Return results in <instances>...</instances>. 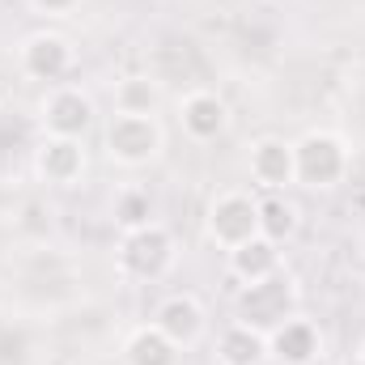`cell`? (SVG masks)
<instances>
[{
    "label": "cell",
    "mask_w": 365,
    "mask_h": 365,
    "mask_svg": "<svg viewBox=\"0 0 365 365\" xmlns=\"http://www.w3.org/2000/svg\"><path fill=\"white\" fill-rule=\"evenodd\" d=\"M162 106V90L153 77H123L115 86V110L123 115H158Z\"/></svg>",
    "instance_id": "cell-16"
},
{
    "label": "cell",
    "mask_w": 365,
    "mask_h": 365,
    "mask_svg": "<svg viewBox=\"0 0 365 365\" xmlns=\"http://www.w3.org/2000/svg\"><path fill=\"white\" fill-rule=\"evenodd\" d=\"M179 353L182 349L158 331V323H145L123 340V365H179Z\"/></svg>",
    "instance_id": "cell-13"
},
{
    "label": "cell",
    "mask_w": 365,
    "mask_h": 365,
    "mask_svg": "<svg viewBox=\"0 0 365 365\" xmlns=\"http://www.w3.org/2000/svg\"><path fill=\"white\" fill-rule=\"evenodd\" d=\"M179 123L191 140L208 145V140L225 136V128H230V106H225L212 90H191L179 102Z\"/></svg>",
    "instance_id": "cell-10"
},
{
    "label": "cell",
    "mask_w": 365,
    "mask_h": 365,
    "mask_svg": "<svg viewBox=\"0 0 365 365\" xmlns=\"http://www.w3.org/2000/svg\"><path fill=\"white\" fill-rule=\"evenodd\" d=\"M344 365H365V357H353V361H344Z\"/></svg>",
    "instance_id": "cell-20"
},
{
    "label": "cell",
    "mask_w": 365,
    "mask_h": 365,
    "mask_svg": "<svg viewBox=\"0 0 365 365\" xmlns=\"http://www.w3.org/2000/svg\"><path fill=\"white\" fill-rule=\"evenodd\" d=\"M297 234V208L284 200V195H268V200H259V238H268V242H289Z\"/></svg>",
    "instance_id": "cell-17"
},
{
    "label": "cell",
    "mask_w": 365,
    "mask_h": 365,
    "mask_svg": "<svg viewBox=\"0 0 365 365\" xmlns=\"http://www.w3.org/2000/svg\"><path fill=\"white\" fill-rule=\"evenodd\" d=\"M251 179L268 191H280L297 182V162H293V140L280 136H259L251 145Z\"/></svg>",
    "instance_id": "cell-11"
},
{
    "label": "cell",
    "mask_w": 365,
    "mask_h": 365,
    "mask_svg": "<svg viewBox=\"0 0 365 365\" xmlns=\"http://www.w3.org/2000/svg\"><path fill=\"white\" fill-rule=\"evenodd\" d=\"M268 357L280 365H314L323 357V336L310 319H284L268 331Z\"/></svg>",
    "instance_id": "cell-9"
},
{
    "label": "cell",
    "mask_w": 365,
    "mask_h": 365,
    "mask_svg": "<svg viewBox=\"0 0 365 365\" xmlns=\"http://www.w3.org/2000/svg\"><path fill=\"white\" fill-rule=\"evenodd\" d=\"M153 323H158V331H166L179 349H191V344L204 336V306H200L191 293H170V297L158 306Z\"/></svg>",
    "instance_id": "cell-12"
},
{
    "label": "cell",
    "mask_w": 365,
    "mask_h": 365,
    "mask_svg": "<svg viewBox=\"0 0 365 365\" xmlns=\"http://www.w3.org/2000/svg\"><path fill=\"white\" fill-rule=\"evenodd\" d=\"M38 13H51V17H64V13H73L77 9V0H30Z\"/></svg>",
    "instance_id": "cell-19"
},
{
    "label": "cell",
    "mask_w": 365,
    "mask_h": 365,
    "mask_svg": "<svg viewBox=\"0 0 365 365\" xmlns=\"http://www.w3.org/2000/svg\"><path fill=\"white\" fill-rule=\"evenodd\" d=\"M208 238L221 251H238L242 242L259 238V200L251 191H221L208 204Z\"/></svg>",
    "instance_id": "cell-4"
},
{
    "label": "cell",
    "mask_w": 365,
    "mask_h": 365,
    "mask_svg": "<svg viewBox=\"0 0 365 365\" xmlns=\"http://www.w3.org/2000/svg\"><path fill=\"white\" fill-rule=\"evenodd\" d=\"M102 145H106V158L123 170H140L149 162L162 158L166 149V128L158 115H123L115 110L102 128Z\"/></svg>",
    "instance_id": "cell-1"
},
{
    "label": "cell",
    "mask_w": 365,
    "mask_h": 365,
    "mask_svg": "<svg viewBox=\"0 0 365 365\" xmlns=\"http://www.w3.org/2000/svg\"><path fill=\"white\" fill-rule=\"evenodd\" d=\"M230 272L238 276L242 284H259L268 276L280 272V247L268 238H251L238 251H230Z\"/></svg>",
    "instance_id": "cell-14"
},
{
    "label": "cell",
    "mask_w": 365,
    "mask_h": 365,
    "mask_svg": "<svg viewBox=\"0 0 365 365\" xmlns=\"http://www.w3.org/2000/svg\"><path fill=\"white\" fill-rule=\"evenodd\" d=\"M293 306H297L293 280L284 272H276L268 280H259V284L242 289V297H238V323H247V327H255V331L268 336L284 319H293Z\"/></svg>",
    "instance_id": "cell-5"
},
{
    "label": "cell",
    "mask_w": 365,
    "mask_h": 365,
    "mask_svg": "<svg viewBox=\"0 0 365 365\" xmlns=\"http://www.w3.org/2000/svg\"><path fill=\"white\" fill-rule=\"evenodd\" d=\"M217 361L221 365H264L268 361V336L247 327V323H234L217 340Z\"/></svg>",
    "instance_id": "cell-15"
},
{
    "label": "cell",
    "mask_w": 365,
    "mask_h": 365,
    "mask_svg": "<svg viewBox=\"0 0 365 365\" xmlns=\"http://www.w3.org/2000/svg\"><path fill=\"white\" fill-rule=\"evenodd\" d=\"M293 162H297V182L302 187L327 191V187L344 182V175H349V145L336 132L314 128L302 140H293Z\"/></svg>",
    "instance_id": "cell-2"
},
{
    "label": "cell",
    "mask_w": 365,
    "mask_h": 365,
    "mask_svg": "<svg viewBox=\"0 0 365 365\" xmlns=\"http://www.w3.org/2000/svg\"><path fill=\"white\" fill-rule=\"evenodd\" d=\"M175 264V238L166 225L149 221L136 234H123L119 242V272L128 280H162Z\"/></svg>",
    "instance_id": "cell-3"
},
{
    "label": "cell",
    "mask_w": 365,
    "mask_h": 365,
    "mask_svg": "<svg viewBox=\"0 0 365 365\" xmlns=\"http://www.w3.org/2000/svg\"><path fill=\"white\" fill-rule=\"evenodd\" d=\"M153 221V200H149V191H123L119 200H115V225L123 230V234H136V230H145Z\"/></svg>",
    "instance_id": "cell-18"
},
{
    "label": "cell",
    "mask_w": 365,
    "mask_h": 365,
    "mask_svg": "<svg viewBox=\"0 0 365 365\" xmlns=\"http://www.w3.org/2000/svg\"><path fill=\"white\" fill-rule=\"evenodd\" d=\"M21 73L30 81H43V86H60L68 73H73V43L64 34H51V30H38L21 43Z\"/></svg>",
    "instance_id": "cell-7"
},
{
    "label": "cell",
    "mask_w": 365,
    "mask_h": 365,
    "mask_svg": "<svg viewBox=\"0 0 365 365\" xmlns=\"http://www.w3.org/2000/svg\"><path fill=\"white\" fill-rule=\"evenodd\" d=\"M38 119L47 136L86 140V132L93 128V98L77 86H51V93L38 106Z\"/></svg>",
    "instance_id": "cell-6"
},
{
    "label": "cell",
    "mask_w": 365,
    "mask_h": 365,
    "mask_svg": "<svg viewBox=\"0 0 365 365\" xmlns=\"http://www.w3.org/2000/svg\"><path fill=\"white\" fill-rule=\"evenodd\" d=\"M34 175L51 187H73L86 175V140L43 136V145L34 149Z\"/></svg>",
    "instance_id": "cell-8"
}]
</instances>
